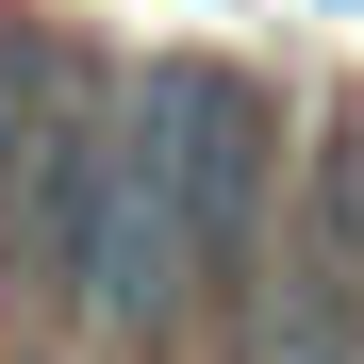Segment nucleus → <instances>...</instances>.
Segmentation results:
<instances>
[{
	"label": "nucleus",
	"mask_w": 364,
	"mask_h": 364,
	"mask_svg": "<svg viewBox=\"0 0 364 364\" xmlns=\"http://www.w3.org/2000/svg\"><path fill=\"white\" fill-rule=\"evenodd\" d=\"M133 133L166 166V215L182 249H199V315H232V298L265 282V232H282V166H298V116L265 83L232 67H149L133 83Z\"/></svg>",
	"instance_id": "nucleus-2"
},
{
	"label": "nucleus",
	"mask_w": 364,
	"mask_h": 364,
	"mask_svg": "<svg viewBox=\"0 0 364 364\" xmlns=\"http://www.w3.org/2000/svg\"><path fill=\"white\" fill-rule=\"evenodd\" d=\"M0 364H33V348H0Z\"/></svg>",
	"instance_id": "nucleus-3"
},
{
	"label": "nucleus",
	"mask_w": 364,
	"mask_h": 364,
	"mask_svg": "<svg viewBox=\"0 0 364 364\" xmlns=\"http://www.w3.org/2000/svg\"><path fill=\"white\" fill-rule=\"evenodd\" d=\"M17 282L50 298V315L116 331V348H166L182 315H199V249H182V215H166V166L133 133V83L50 100L33 199H17Z\"/></svg>",
	"instance_id": "nucleus-1"
}]
</instances>
